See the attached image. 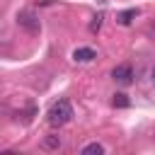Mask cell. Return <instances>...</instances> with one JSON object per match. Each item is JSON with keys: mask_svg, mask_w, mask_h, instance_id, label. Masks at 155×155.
<instances>
[{"mask_svg": "<svg viewBox=\"0 0 155 155\" xmlns=\"http://www.w3.org/2000/svg\"><path fill=\"white\" fill-rule=\"evenodd\" d=\"M150 80H153V85H155V65H153V70H150Z\"/></svg>", "mask_w": 155, "mask_h": 155, "instance_id": "obj_11", "label": "cell"}, {"mask_svg": "<svg viewBox=\"0 0 155 155\" xmlns=\"http://www.w3.org/2000/svg\"><path fill=\"white\" fill-rule=\"evenodd\" d=\"M94 58H97V53H94V48H90V46H80V48L73 51V61H75V63H90V61H94Z\"/></svg>", "mask_w": 155, "mask_h": 155, "instance_id": "obj_4", "label": "cell"}, {"mask_svg": "<svg viewBox=\"0 0 155 155\" xmlns=\"http://www.w3.org/2000/svg\"><path fill=\"white\" fill-rule=\"evenodd\" d=\"M148 34H150V36H153V39H155V22H153V24H150V27H148Z\"/></svg>", "mask_w": 155, "mask_h": 155, "instance_id": "obj_10", "label": "cell"}, {"mask_svg": "<svg viewBox=\"0 0 155 155\" xmlns=\"http://www.w3.org/2000/svg\"><path fill=\"white\" fill-rule=\"evenodd\" d=\"M136 17H138V10H136V7H128V10L116 12V22H119V24H124V27H126V24H131Z\"/></svg>", "mask_w": 155, "mask_h": 155, "instance_id": "obj_5", "label": "cell"}, {"mask_svg": "<svg viewBox=\"0 0 155 155\" xmlns=\"http://www.w3.org/2000/svg\"><path fill=\"white\" fill-rule=\"evenodd\" d=\"M102 19H104V12H97V15L92 17V22H90V31H92V34H97V31H99Z\"/></svg>", "mask_w": 155, "mask_h": 155, "instance_id": "obj_8", "label": "cell"}, {"mask_svg": "<svg viewBox=\"0 0 155 155\" xmlns=\"http://www.w3.org/2000/svg\"><path fill=\"white\" fill-rule=\"evenodd\" d=\"M80 153H82V155H102V153H104V145H102V143H87Z\"/></svg>", "mask_w": 155, "mask_h": 155, "instance_id": "obj_7", "label": "cell"}, {"mask_svg": "<svg viewBox=\"0 0 155 155\" xmlns=\"http://www.w3.org/2000/svg\"><path fill=\"white\" fill-rule=\"evenodd\" d=\"M17 24L24 31H29V34H39L41 31V22H39V17H36L34 10H19L17 12Z\"/></svg>", "mask_w": 155, "mask_h": 155, "instance_id": "obj_2", "label": "cell"}, {"mask_svg": "<svg viewBox=\"0 0 155 155\" xmlns=\"http://www.w3.org/2000/svg\"><path fill=\"white\" fill-rule=\"evenodd\" d=\"M111 78H114L119 85H131V82H133V68H131L128 63H121V65H116V68L111 70Z\"/></svg>", "mask_w": 155, "mask_h": 155, "instance_id": "obj_3", "label": "cell"}, {"mask_svg": "<svg viewBox=\"0 0 155 155\" xmlns=\"http://www.w3.org/2000/svg\"><path fill=\"white\" fill-rule=\"evenodd\" d=\"M128 104H131V102H128V97H126L124 92H116V94H114V107H121V109H126Z\"/></svg>", "mask_w": 155, "mask_h": 155, "instance_id": "obj_9", "label": "cell"}, {"mask_svg": "<svg viewBox=\"0 0 155 155\" xmlns=\"http://www.w3.org/2000/svg\"><path fill=\"white\" fill-rule=\"evenodd\" d=\"M46 119H48V124L51 126H65L70 119H73V107H70V102L68 99H58V102H53L51 104V109H48V114H46Z\"/></svg>", "mask_w": 155, "mask_h": 155, "instance_id": "obj_1", "label": "cell"}, {"mask_svg": "<svg viewBox=\"0 0 155 155\" xmlns=\"http://www.w3.org/2000/svg\"><path fill=\"white\" fill-rule=\"evenodd\" d=\"M41 148H44V150H58V148H61V136H58V133L44 136V138H41Z\"/></svg>", "mask_w": 155, "mask_h": 155, "instance_id": "obj_6", "label": "cell"}]
</instances>
